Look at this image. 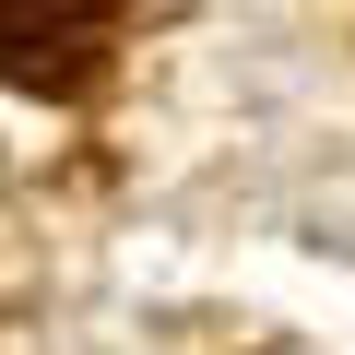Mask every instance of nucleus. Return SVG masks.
Instances as JSON below:
<instances>
[{
  "instance_id": "f257e3e1",
  "label": "nucleus",
  "mask_w": 355,
  "mask_h": 355,
  "mask_svg": "<svg viewBox=\"0 0 355 355\" xmlns=\"http://www.w3.org/2000/svg\"><path fill=\"white\" fill-rule=\"evenodd\" d=\"M119 48V0H0V83L12 95H83Z\"/></svg>"
}]
</instances>
